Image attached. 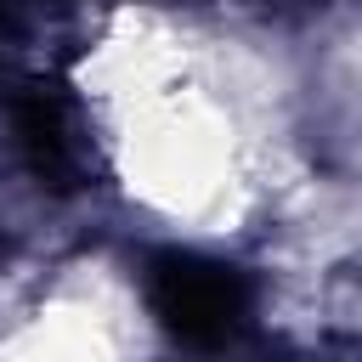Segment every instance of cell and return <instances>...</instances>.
I'll use <instances>...</instances> for the list:
<instances>
[{"label":"cell","mask_w":362,"mask_h":362,"mask_svg":"<svg viewBox=\"0 0 362 362\" xmlns=\"http://www.w3.org/2000/svg\"><path fill=\"white\" fill-rule=\"evenodd\" d=\"M79 79L113 175L141 215L187 238L249 226L266 175L226 45L187 34L164 11H124L85 45Z\"/></svg>","instance_id":"cell-1"},{"label":"cell","mask_w":362,"mask_h":362,"mask_svg":"<svg viewBox=\"0 0 362 362\" xmlns=\"http://www.w3.org/2000/svg\"><path fill=\"white\" fill-rule=\"evenodd\" d=\"M113 272H68L0 322V362H136V317Z\"/></svg>","instance_id":"cell-2"}]
</instances>
